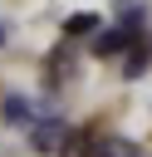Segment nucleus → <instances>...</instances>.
Here are the masks:
<instances>
[{
	"label": "nucleus",
	"mask_w": 152,
	"mask_h": 157,
	"mask_svg": "<svg viewBox=\"0 0 152 157\" xmlns=\"http://www.w3.org/2000/svg\"><path fill=\"white\" fill-rule=\"evenodd\" d=\"M10 128L15 123H29V98H5V113H0Z\"/></svg>",
	"instance_id": "5"
},
{
	"label": "nucleus",
	"mask_w": 152,
	"mask_h": 157,
	"mask_svg": "<svg viewBox=\"0 0 152 157\" xmlns=\"http://www.w3.org/2000/svg\"><path fill=\"white\" fill-rule=\"evenodd\" d=\"M98 25H103V20L83 10V15H69V20H64V34H88V29H98Z\"/></svg>",
	"instance_id": "4"
},
{
	"label": "nucleus",
	"mask_w": 152,
	"mask_h": 157,
	"mask_svg": "<svg viewBox=\"0 0 152 157\" xmlns=\"http://www.w3.org/2000/svg\"><path fill=\"white\" fill-rule=\"evenodd\" d=\"M64 147H69L64 157H88V137H83V132H69V142H64Z\"/></svg>",
	"instance_id": "7"
},
{
	"label": "nucleus",
	"mask_w": 152,
	"mask_h": 157,
	"mask_svg": "<svg viewBox=\"0 0 152 157\" xmlns=\"http://www.w3.org/2000/svg\"><path fill=\"white\" fill-rule=\"evenodd\" d=\"M69 132H74V128L64 123V113H54V118H44V123L29 128V142H34V152H64Z\"/></svg>",
	"instance_id": "1"
},
{
	"label": "nucleus",
	"mask_w": 152,
	"mask_h": 157,
	"mask_svg": "<svg viewBox=\"0 0 152 157\" xmlns=\"http://www.w3.org/2000/svg\"><path fill=\"white\" fill-rule=\"evenodd\" d=\"M142 69H147V49H137V44H132V54H127V69H123V78H142Z\"/></svg>",
	"instance_id": "6"
},
{
	"label": "nucleus",
	"mask_w": 152,
	"mask_h": 157,
	"mask_svg": "<svg viewBox=\"0 0 152 157\" xmlns=\"http://www.w3.org/2000/svg\"><path fill=\"white\" fill-rule=\"evenodd\" d=\"M127 44H137V34L127 29V25H98V34H93V54L103 59V54H118V49H127Z\"/></svg>",
	"instance_id": "2"
},
{
	"label": "nucleus",
	"mask_w": 152,
	"mask_h": 157,
	"mask_svg": "<svg viewBox=\"0 0 152 157\" xmlns=\"http://www.w3.org/2000/svg\"><path fill=\"white\" fill-rule=\"evenodd\" d=\"M93 157H142L132 142H123V137H108V142H98L93 147Z\"/></svg>",
	"instance_id": "3"
},
{
	"label": "nucleus",
	"mask_w": 152,
	"mask_h": 157,
	"mask_svg": "<svg viewBox=\"0 0 152 157\" xmlns=\"http://www.w3.org/2000/svg\"><path fill=\"white\" fill-rule=\"evenodd\" d=\"M0 44H5V25H0Z\"/></svg>",
	"instance_id": "8"
}]
</instances>
